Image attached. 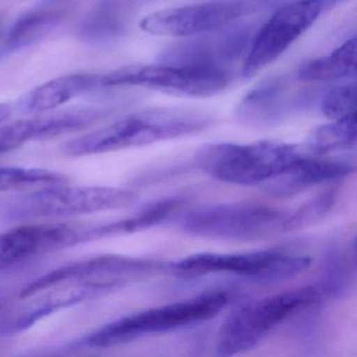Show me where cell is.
I'll return each instance as SVG.
<instances>
[{
	"label": "cell",
	"instance_id": "22",
	"mask_svg": "<svg viewBox=\"0 0 357 357\" xmlns=\"http://www.w3.org/2000/svg\"><path fill=\"white\" fill-rule=\"evenodd\" d=\"M349 256L337 246L330 248L321 266V280L317 284L323 296L340 298L350 289L351 261Z\"/></svg>",
	"mask_w": 357,
	"mask_h": 357
},
{
	"label": "cell",
	"instance_id": "24",
	"mask_svg": "<svg viewBox=\"0 0 357 357\" xmlns=\"http://www.w3.org/2000/svg\"><path fill=\"white\" fill-rule=\"evenodd\" d=\"M356 95L355 84L334 87L324 96L321 103V112L332 121L353 116L356 110Z\"/></svg>",
	"mask_w": 357,
	"mask_h": 357
},
{
	"label": "cell",
	"instance_id": "20",
	"mask_svg": "<svg viewBox=\"0 0 357 357\" xmlns=\"http://www.w3.org/2000/svg\"><path fill=\"white\" fill-rule=\"evenodd\" d=\"M356 144V116L333 121L317 127L301 144L309 155L327 156L336 152L353 149Z\"/></svg>",
	"mask_w": 357,
	"mask_h": 357
},
{
	"label": "cell",
	"instance_id": "14",
	"mask_svg": "<svg viewBox=\"0 0 357 357\" xmlns=\"http://www.w3.org/2000/svg\"><path fill=\"white\" fill-rule=\"evenodd\" d=\"M303 149V148H302ZM303 155L281 174L261 185L275 197H291L326 181H337L355 171V162L335 156Z\"/></svg>",
	"mask_w": 357,
	"mask_h": 357
},
{
	"label": "cell",
	"instance_id": "10",
	"mask_svg": "<svg viewBox=\"0 0 357 357\" xmlns=\"http://www.w3.org/2000/svg\"><path fill=\"white\" fill-rule=\"evenodd\" d=\"M323 3L319 0H296L280 8L263 24L252 41L242 75L255 76L275 62L319 18Z\"/></svg>",
	"mask_w": 357,
	"mask_h": 357
},
{
	"label": "cell",
	"instance_id": "12",
	"mask_svg": "<svg viewBox=\"0 0 357 357\" xmlns=\"http://www.w3.org/2000/svg\"><path fill=\"white\" fill-rule=\"evenodd\" d=\"M105 110L78 105L31 114L0 127V154L13 151L31 142L49 141L84 130L102 120Z\"/></svg>",
	"mask_w": 357,
	"mask_h": 357
},
{
	"label": "cell",
	"instance_id": "9",
	"mask_svg": "<svg viewBox=\"0 0 357 357\" xmlns=\"http://www.w3.org/2000/svg\"><path fill=\"white\" fill-rule=\"evenodd\" d=\"M169 264L147 258L105 255L78 261L49 271L31 282L20 292L29 298L47 288L63 283L107 284L116 289L129 282L146 279L168 271Z\"/></svg>",
	"mask_w": 357,
	"mask_h": 357
},
{
	"label": "cell",
	"instance_id": "19",
	"mask_svg": "<svg viewBox=\"0 0 357 357\" xmlns=\"http://www.w3.org/2000/svg\"><path fill=\"white\" fill-rule=\"evenodd\" d=\"M356 72V38L349 39L330 55L313 60L298 73L303 82H331Z\"/></svg>",
	"mask_w": 357,
	"mask_h": 357
},
{
	"label": "cell",
	"instance_id": "7",
	"mask_svg": "<svg viewBox=\"0 0 357 357\" xmlns=\"http://www.w3.org/2000/svg\"><path fill=\"white\" fill-rule=\"evenodd\" d=\"M227 73L188 64L129 66L100 76V87L139 86L183 98H208L229 85Z\"/></svg>",
	"mask_w": 357,
	"mask_h": 357
},
{
	"label": "cell",
	"instance_id": "28",
	"mask_svg": "<svg viewBox=\"0 0 357 357\" xmlns=\"http://www.w3.org/2000/svg\"><path fill=\"white\" fill-rule=\"evenodd\" d=\"M321 3H325V1H334V0H319Z\"/></svg>",
	"mask_w": 357,
	"mask_h": 357
},
{
	"label": "cell",
	"instance_id": "5",
	"mask_svg": "<svg viewBox=\"0 0 357 357\" xmlns=\"http://www.w3.org/2000/svg\"><path fill=\"white\" fill-rule=\"evenodd\" d=\"M311 261L308 256L271 250L237 254L200 252L169 264L168 271L183 279L229 273L256 283L273 284L300 275L310 266Z\"/></svg>",
	"mask_w": 357,
	"mask_h": 357
},
{
	"label": "cell",
	"instance_id": "16",
	"mask_svg": "<svg viewBox=\"0 0 357 357\" xmlns=\"http://www.w3.org/2000/svg\"><path fill=\"white\" fill-rule=\"evenodd\" d=\"M286 112L285 84L279 79H268L243 98L236 109V118L246 126L266 127L280 122Z\"/></svg>",
	"mask_w": 357,
	"mask_h": 357
},
{
	"label": "cell",
	"instance_id": "27",
	"mask_svg": "<svg viewBox=\"0 0 357 357\" xmlns=\"http://www.w3.org/2000/svg\"><path fill=\"white\" fill-rule=\"evenodd\" d=\"M70 1H72V0H45V1H43V3L50 6H55V7L64 8V6L70 3Z\"/></svg>",
	"mask_w": 357,
	"mask_h": 357
},
{
	"label": "cell",
	"instance_id": "13",
	"mask_svg": "<svg viewBox=\"0 0 357 357\" xmlns=\"http://www.w3.org/2000/svg\"><path fill=\"white\" fill-rule=\"evenodd\" d=\"M82 229L68 223L28 225L0 234V271L49 250L79 243Z\"/></svg>",
	"mask_w": 357,
	"mask_h": 357
},
{
	"label": "cell",
	"instance_id": "6",
	"mask_svg": "<svg viewBox=\"0 0 357 357\" xmlns=\"http://www.w3.org/2000/svg\"><path fill=\"white\" fill-rule=\"evenodd\" d=\"M287 215L279 208L254 202L202 206L188 213L181 229L206 239L254 241L282 231Z\"/></svg>",
	"mask_w": 357,
	"mask_h": 357
},
{
	"label": "cell",
	"instance_id": "11",
	"mask_svg": "<svg viewBox=\"0 0 357 357\" xmlns=\"http://www.w3.org/2000/svg\"><path fill=\"white\" fill-rule=\"evenodd\" d=\"M246 9L242 0H213L154 12L142 20L139 29L155 36H197L229 26Z\"/></svg>",
	"mask_w": 357,
	"mask_h": 357
},
{
	"label": "cell",
	"instance_id": "1",
	"mask_svg": "<svg viewBox=\"0 0 357 357\" xmlns=\"http://www.w3.org/2000/svg\"><path fill=\"white\" fill-rule=\"evenodd\" d=\"M212 124L202 112L181 108L142 110L97 130L66 142L62 153L73 158L143 147L200 132Z\"/></svg>",
	"mask_w": 357,
	"mask_h": 357
},
{
	"label": "cell",
	"instance_id": "8",
	"mask_svg": "<svg viewBox=\"0 0 357 357\" xmlns=\"http://www.w3.org/2000/svg\"><path fill=\"white\" fill-rule=\"evenodd\" d=\"M139 199L135 192L108 187L51 185L32 192L12 208L17 219L79 216L132 206Z\"/></svg>",
	"mask_w": 357,
	"mask_h": 357
},
{
	"label": "cell",
	"instance_id": "4",
	"mask_svg": "<svg viewBox=\"0 0 357 357\" xmlns=\"http://www.w3.org/2000/svg\"><path fill=\"white\" fill-rule=\"evenodd\" d=\"M323 298L315 285L304 286L245 303L231 311L217 336L221 356H233L258 346L280 324Z\"/></svg>",
	"mask_w": 357,
	"mask_h": 357
},
{
	"label": "cell",
	"instance_id": "21",
	"mask_svg": "<svg viewBox=\"0 0 357 357\" xmlns=\"http://www.w3.org/2000/svg\"><path fill=\"white\" fill-rule=\"evenodd\" d=\"M68 177L43 168L0 166V192L43 189L68 183Z\"/></svg>",
	"mask_w": 357,
	"mask_h": 357
},
{
	"label": "cell",
	"instance_id": "3",
	"mask_svg": "<svg viewBox=\"0 0 357 357\" xmlns=\"http://www.w3.org/2000/svg\"><path fill=\"white\" fill-rule=\"evenodd\" d=\"M225 291H210L189 300L148 309L121 317L89 334L81 346L105 349L121 346L152 334L165 333L208 321L229 304Z\"/></svg>",
	"mask_w": 357,
	"mask_h": 357
},
{
	"label": "cell",
	"instance_id": "17",
	"mask_svg": "<svg viewBox=\"0 0 357 357\" xmlns=\"http://www.w3.org/2000/svg\"><path fill=\"white\" fill-rule=\"evenodd\" d=\"M183 204V200L177 197L164 198L150 202L135 216L93 229H83L79 237V243L128 235L151 229L166 221Z\"/></svg>",
	"mask_w": 357,
	"mask_h": 357
},
{
	"label": "cell",
	"instance_id": "18",
	"mask_svg": "<svg viewBox=\"0 0 357 357\" xmlns=\"http://www.w3.org/2000/svg\"><path fill=\"white\" fill-rule=\"evenodd\" d=\"M66 8L40 3L20 15L6 34L8 52L20 51L53 32L66 17Z\"/></svg>",
	"mask_w": 357,
	"mask_h": 357
},
{
	"label": "cell",
	"instance_id": "23",
	"mask_svg": "<svg viewBox=\"0 0 357 357\" xmlns=\"http://www.w3.org/2000/svg\"><path fill=\"white\" fill-rule=\"evenodd\" d=\"M337 199L335 189H329L301 206L296 212L286 216L282 231H296L307 229L323 220L332 210Z\"/></svg>",
	"mask_w": 357,
	"mask_h": 357
},
{
	"label": "cell",
	"instance_id": "25",
	"mask_svg": "<svg viewBox=\"0 0 357 357\" xmlns=\"http://www.w3.org/2000/svg\"><path fill=\"white\" fill-rule=\"evenodd\" d=\"M12 107L8 104L0 103V125L7 122L12 116Z\"/></svg>",
	"mask_w": 357,
	"mask_h": 357
},
{
	"label": "cell",
	"instance_id": "2",
	"mask_svg": "<svg viewBox=\"0 0 357 357\" xmlns=\"http://www.w3.org/2000/svg\"><path fill=\"white\" fill-rule=\"evenodd\" d=\"M301 145L261 141L202 146L194 156L197 168L217 181L238 185H261L289 168L303 155Z\"/></svg>",
	"mask_w": 357,
	"mask_h": 357
},
{
	"label": "cell",
	"instance_id": "26",
	"mask_svg": "<svg viewBox=\"0 0 357 357\" xmlns=\"http://www.w3.org/2000/svg\"><path fill=\"white\" fill-rule=\"evenodd\" d=\"M114 3L124 12H128L133 6L137 5L139 0H114Z\"/></svg>",
	"mask_w": 357,
	"mask_h": 357
},
{
	"label": "cell",
	"instance_id": "15",
	"mask_svg": "<svg viewBox=\"0 0 357 357\" xmlns=\"http://www.w3.org/2000/svg\"><path fill=\"white\" fill-rule=\"evenodd\" d=\"M98 87H100L98 75L73 74L58 77L24 93L16 103V109L26 116L57 109Z\"/></svg>",
	"mask_w": 357,
	"mask_h": 357
}]
</instances>
